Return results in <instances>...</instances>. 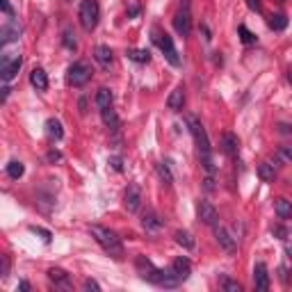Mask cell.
Segmentation results:
<instances>
[{"mask_svg": "<svg viewBox=\"0 0 292 292\" xmlns=\"http://www.w3.org/2000/svg\"><path fill=\"white\" fill-rule=\"evenodd\" d=\"M169 269L173 272V276H176L180 283H183V281H187L189 274H192V262H189L187 258L180 256V258H176V260L171 262V267H169Z\"/></svg>", "mask_w": 292, "mask_h": 292, "instance_id": "cell-13", "label": "cell"}, {"mask_svg": "<svg viewBox=\"0 0 292 292\" xmlns=\"http://www.w3.org/2000/svg\"><path fill=\"white\" fill-rule=\"evenodd\" d=\"M278 158H281L283 162L292 164V146H281V149H278Z\"/></svg>", "mask_w": 292, "mask_h": 292, "instance_id": "cell-34", "label": "cell"}, {"mask_svg": "<svg viewBox=\"0 0 292 292\" xmlns=\"http://www.w3.org/2000/svg\"><path fill=\"white\" fill-rule=\"evenodd\" d=\"M60 160H62L60 151H48V162H60Z\"/></svg>", "mask_w": 292, "mask_h": 292, "instance_id": "cell-44", "label": "cell"}, {"mask_svg": "<svg viewBox=\"0 0 292 292\" xmlns=\"http://www.w3.org/2000/svg\"><path fill=\"white\" fill-rule=\"evenodd\" d=\"M151 39H153V44L158 46L160 50H162V55L167 57V62L171 66H180V57H178V50H176V46H173V39L167 35L164 30H160V28H153V32H151Z\"/></svg>", "mask_w": 292, "mask_h": 292, "instance_id": "cell-3", "label": "cell"}, {"mask_svg": "<svg viewBox=\"0 0 292 292\" xmlns=\"http://www.w3.org/2000/svg\"><path fill=\"white\" fill-rule=\"evenodd\" d=\"M267 23H269V28H272L274 32H281V30H285V28H287V16L285 14H272Z\"/></svg>", "mask_w": 292, "mask_h": 292, "instance_id": "cell-28", "label": "cell"}, {"mask_svg": "<svg viewBox=\"0 0 292 292\" xmlns=\"http://www.w3.org/2000/svg\"><path fill=\"white\" fill-rule=\"evenodd\" d=\"M278 276H281V281L287 285V283H290V269H287V267H278Z\"/></svg>", "mask_w": 292, "mask_h": 292, "instance_id": "cell-40", "label": "cell"}, {"mask_svg": "<svg viewBox=\"0 0 292 292\" xmlns=\"http://www.w3.org/2000/svg\"><path fill=\"white\" fill-rule=\"evenodd\" d=\"M176 242L183 249H194V238H192V233L187 231H176Z\"/></svg>", "mask_w": 292, "mask_h": 292, "instance_id": "cell-30", "label": "cell"}, {"mask_svg": "<svg viewBox=\"0 0 292 292\" xmlns=\"http://www.w3.org/2000/svg\"><path fill=\"white\" fill-rule=\"evenodd\" d=\"M272 233L276 235L278 240H285V235H287V231H285L283 226H272Z\"/></svg>", "mask_w": 292, "mask_h": 292, "instance_id": "cell-42", "label": "cell"}, {"mask_svg": "<svg viewBox=\"0 0 292 292\" xmlns=\"http://www.w3.org/2000/svg\"><path fill=\"white\" fill-rule=\"evenodd\" d=\"M124 206H126L128 213H137V210H139V206H142V189H139V185L130 183L128 187H126Z\"/></svg>", "mask_w": 292, "mask_h": 292, "instance_id": "cell-10", "label": "cell"}, {"mask_svg": "<svg viewBox=\"0 0 292 292\" xmlns=\"http://www.w3.org/2000/svg\"><path fill=\"white\" fill-rule=\"evenodd\" d=\"M78 19H80V25H82L87 32L94 30L96 25H99V19H101L99 0H82V3H80Z\"/></svg>", "mask_w": 292, "mask_h": 292, "instance_id": "cell-5", "label": "cell"}, {"mask_svg": "<svg viewBox=\"0 0 292 292\" xmlns=\"http://www.w3.org/2000/svg\"><path fill=\"white\" fill-rule=\"evenodd\" d=\"M238 32H240V39H242V44H244V46H253V44H256V41H258V37L253 35L251 30H249L247 25H240V28H238Z\"/></svg>", "mask_w": 292, "mask_h": 292, "instance_id": "cell-31", "label": "cell"}, {"mask_svg": "<svg viewBox=\"0 0 292 292\" xmlns=\"http://www.w3.org/2000/svg\"><path fill=\"white\" fill-rule=\"evenodd\" d=\"M258 176H260L265 183H274V178H276V171H274V164L269 162H260L258 164Z\"/></svg>", "mask_w": 292, "mask_h": 292, "instance_id": "cell-26", "label": "cell"}, {"mask_svg": "<svg viewBox=\"0 0 292 292\" xmlns=\"http://www.w3.org/2000/svg\"><path fill=\"white\" fill-rule=\"evenodd\" d=\"M222 151L228 155V158H235V155L240 153V139L238 135H233V133H226L222 137Z\"/></svg>", "mask_w": 292, "mask_h": 292, "instance_id": "cell-16", "label": "cell"}, {"mask_svg": "<svg viewBox=\"0 0 292 292\" xmlns=\"http://www.w3.org/2000/svg\"><path fill=\"white\" fill-rule=\"evenodd\" d=\"M10 87H7V84H5V87H3V103H7V99H10Z\"/></svg>", "mask_w": 292, "mask_h": 292, "instance_id": "cell-46", "label": "cell"}, {"mask_svg": "<svg viewBox=\"0 0 292 292\" xmlns=\"http://www.w3.org/2000/svg\"><path fill=\"white\" fill-rule=\"evenodd\" d=\"M155 171H158V176H160V180H162V185H167V187H171V183H173V176H171V169H169V164H164V162H158V164H155Z\"/></svg>", "mask_w": 292, "mask_h": 292, "instance_id": "cell-27", "label": "cell"}, {"mask_svg": "<svg viewBox=\"0 0 292 292\" xmlns=\"http://www.w3.org/2000/svg\"><path fill=\"white\" fill-rule=\"evenodd\" d=\"M19 35H21V28L16 25L14 19H10L5 25H3V30H0V44H3V46L12 44V41L19 39Z\"/></svg>", "mask_w": 292, "mask_h": 292, "instance_id": "cell-14", "label": "cell"}, {"mask_svg": "<svg viewBox=\"0 0 292 292\" xmlns=\"http://www.w3.org/2000/svg\"><path fill=\"white\" fill-rule=\"evenodd\" d=\"M62 41H64V46L69 50L78 48V41H75V35H73V30H71V28H66V30H64V37H62Z\"/></svg>", "mask_w": 292, "mask_h": 292, "instance_id": "cell-32", "label": "cell"}, {"mask_svg": "<svg viewBox=\"0 0 292 292\" xmlns=\"http://www.w3.org/2000/svg\"><path fill=\"white\" fill-rule=\"evenodd\" d=\"M142 226L146 233H158L160 228H162V219H160L153 210H146V213L142 215Z\"/></svg>", "mask_w": 292, "mask_h": 292, "instance_id": "cell-18", "label": "cell"}, {"mask_svg": "<svg viewBox=\"0 0 292 292\" xmlns=\"http://www.w3.org/2000/svg\"><path fill=\"white\" fill-rule=\"evenodd\" d=\"M66 3H73V0H66Z\"/></svg>", "mask_w": 292, "mask_h": 292, "instance_id": "cell-50", "label": "cell"}, {"mask_svg": "<svg viewBox=\"0 0 292 292\" xmlns=\"http://www.w3.org/2000/svg\"><path fill=\"white\" fill-rule=\"evenodd\" d=\"M274 210H276V215L281 219L292 217V201H287V199H276V201H274Z\"/></svg>", "mask_w": 292, "mask_h": 292, "instance_id": "cell-25", "label": "cell"}, {"mask_svg": "<svg viewBox=\"0 0 292 292\" xmlns=\"http://www.w3.org/2000/svg\"><path fill=\"white\" fill-rule=\"evenodd\" d=\"M215 238H217L219 247H222L224 251L235 253V249H238V240H235V235H231V233H228L226 228L215 226Z\"/></svg>", "mask_w": 292, "mask_h": 292, "instance_id": "cell-12", "label": "cell"}, {"mask_svg": "<svg viewBox=\"0 0 292 292\" xmlns=\"http://www.w3.org/2000/svg\"><path fill=\"white\" fill-rule=\"evenodd\" d=\"M135 269H137L139 278H144L146 283H153V285H158V287H178L180 285V281L173 276L171 269L155 267L146 256H137V260H135Z\"/></svg>", "mask_w": 292, "mask_h": 292, "instance_id": "cell-1", "label": "cell"}, {"mask_svg": "<svg viewBox=\"0 0 292 292\" xmlns=\"http://www.w3.org/2000/svg\"><path fill=\"white\" fill-rule=\"evenodd\" d=\"M48 278L55 283V285L64 287V290H73V283H71V276L60 267H50L48 269Z\"/></svg>", "mask_w": 292, "mask_h": 292, "instance_id": "cell-15", "label": "cell"}, {"mask_svg": "<svg viewBox=\"0 0 292 292\" xmlns=\"http://www.w3.org/2000/svg\"><path fill=\"white\" fill-rule=\"evenodd\" d=\"M287 82H290V84H292V69H290V71H287Z\"/></svg>", "mask_w": 292, "mask_h": 292, "instance_id": "cell-49", "label": "cell"}, {"mask_svg": "<svg viewBox=\"0 0 292 292\" xmlns=\"http://www.w3.org/2000/svg\"><path fill=\"white\" fill-rule=\"evenodd\" d=\"M222 287H224L226 292H242V285H240L238 281L228 278V276H222Z\"/></svg>", "mask_w": 292, "mask_h": 292, "instance_id": "cell-33", "label": "cell"}, {"mask_svg": "<svg viewBox=\"0 0 292 292\" xmlns=\"http://www.w3.org/2000/svg\"><path fill=\"white\" fill-rule=\"evenodd\" d=\"M94 60L99 62L101 66H105V69H108V66L112 64V60H114L112 48H110V46H105V44L96 46V48H94Z\"/></svg>", "mask_w": 292, "mask_h": 292, "instance_id": "cell-19", "label": "cell"}, {"mask_svg": "<svg viewBox=\"0 0 292 292\" xmlns=\"http://www.w3.org/2000/svg\"><path fill=\"white\" fill-rule=\"evenodd\" d=\"M19 290L28 292V290H30V283H28V281H21V283H19Z\"/></svg>", "mask_w": 292, "mask_h": 292, "instance_id": "cell-47", "label": "cell"}, {"mask_svg": "<svg viewBox=\"0 0 292 292\" xmlns=\"http://www.w3.org/2000/svg\"><path fill=\"white\" fill-rule=\"evenodd\" d=\"M91 66L87 62H73V64L66 69V82L71 87H84V84L91 80Z\"/></svg>", "mask_w": 292, "mask_h": 292, "instance_id": "cell-6", "label": "cell"}, {"mask_svg": "<svg viewBox=\"0 0 292 292\" xmlns=\"http://www.w3.org/2000/svg\"><path fill=\"white\" fill-rule=\"evenodd\" d=\"M276 3H283V0H276Z\"/></svg>", "mask_w": 292, "mask_h": 292, "instance_id": "cell-51", "label": "cell"}, {"mask_svg": "<svg viewBox=\"0 0 292 292\" xmlns=\"http://www.w3.org/2000/svg\"><path fill=\"white\" fill-rule=\"evenodd\" d=\"M247 7L251 12H256V14H260V12H262V3H260V0H247Z\"/></svg>", "mask_w": 292, "mask_h": 292, "instance_id": "cell-38", "label": "cell"}, {"mask_svg": "<svg viewBox=\"0 0 292 292\" xmlns=\"http://www.w3.org/2000/svg\"><path fill=\"white\" fill-rule=\"evenodd\" d=\"M137 14H139V7H137V5H133V7L128 10V16H130V19H135Z\"/></svg>", "mask_w": 292, "mask_h": 292, "instance_id": "cell-45", "label": "cell"}, {"mask_svg": "<svg viewBox=\"0 0 292 292\" xmlns=\"http://www.w3.org/2000/svg\"><path fill=\"white\" fill-rule=\"evenodd\" d=\"M253 285H256L258 292L269 290V272L265 262H256V267H253Z\"/></svg>", "mask_w": 292, "mask_h": 292, "instance_id": "cell-11", "label": "cell"}, {"mask_svg": "<svg viewBox=\"0 0 292 292\" xmlns=\"http://www.w3.org/2000/svg\"><path fill=\"white\" fill-rule=\"evenodd\" d=\"M278 133H281V135H292V126L285 124V121H281V124H278Z\"/></svg>", "mask_w": 292, "mask_h": 292, "instance_id": "cell-43", "label": "cell"}, {"mask_svg": "<svg viewBox=\"0 0 292 292\" xmlns=\"http://www.w3.org/2000/svg\"><path fill=\"white\" fill-rule=\"evenodd\" d=\"M101 117H103V124L108 126L112 133H117L119 130V126H121V121H119V117H117V112H114L112 108H108V110H101Z\"/></svg>", "mask_w": 292, "mask_h": 292, "instance_id": "cell-22", "label": "cell"}, {"mask_svg": "<svg viewBox=\"0 0 292 292\" xmlns=\"http://www.w3.org/2000/svg\"><path fill=\"white\" fill-rule=\"evenodd\" d=\"M185 121H187L189 126V133H192L194 137V144H197V149H199V155H210V139H208V133H206V128H203V124L194 117V114H187L185 117Z\"/></svg>", "mask_w": 292, "mask_h": 292, "instance_id": "cell-4", "label": "cell"}, {"mask_svg": "<svg viewBox=\"0 0 292 292\" xmlns=\"http://www.w3.org/2000/svg\"><path fill=\"white\" fill-rule=\"evenodd\" d=\"M173 30L180 37H187L192 32V10H189V0H180V10L173 16Z\"/></svg>", "mask_w": 292, "mask_h": 292, "instance_id": "cell-8", "label": "cell"}, {"mask_svg": "<svg viewBox=\"0 0 292 292\" xmlns=\"http://www.w3.org/2000/svg\"><path fill=\"white\" fill-rule=\"evenodd\" d=\"M110 167H112L114 171H124V160H121L119 155H114V158H110Z\"/></svg>", "mask_w": 292, "mask_h": 292, "instance_id": "cell-36", "label": "cell"}, {"mask_svg": "<svg viewBox=\"0 0 292 292\" xmlns=\"http://www.w3.org/2000/svg\"><path fill=\"white\" fill-rule=\"evenodd\" d=\"M112 101H114V96H112V91H110L108 87H101V89L96 91V108H99V110L112 108Z\"/></svg>", "mask_w": 292, "mask_h": 292, "instance_id": "cell-23", "label": "cell"}, {"mask_svg": "<svg viewBox=\"0 0 292 292\" xmlns=\"http://www.w3.org/2000/svg\"><path fill=\"white\" fill-rule=\"evenodd\" d=\"M46 135H48L53 142H60V139L64 137V128H62V124L57 119H48L46 121Z\"/></svg>", "mask_w": 292, "mask_h": 292, "instance_id": "cell-21", "label": "cell"}, {"mask_svg": "<svg viewBox=\"0 0 292 292\" xmlns=\"http://www.w3.org/2000/svg\"><path fill=\"white\" fill-rule=\"evenodd\" d=\"M285 256L290 258V262H292V242H287V244H285Z\"/></svg>", "mask_w": 292, "mask_h": 292, "instance_id": "cell-48", "label": "cell"}, {"mask_svg": "<svg viewBox=\"0 0 292 292\" xmlns=\"http://www.w3.org/2000/svg\"><path fill=\"white\" fill-rule=\"evenodd\" d=\"M89 231H91V238H94L96 242L101 244V249H103V251L108 253L110 258H114V260H121V258L126 256L124 244H121L119 235H117L114 231H110V228H105V226H99V224H94Z\"/></svg>", "mask_w": 292, "mask_h": 292, "instance_id": "cell-2", "label": "cell"}, {"mask_svg": "<svg viewBox=\"0 0 292 292\" xmlns=\"http://www.w3.org/2000/svg\"><path fill=\"white\" fill-rule=\"evenodd\" d=\"M23 66V55L21 53H7L3 55V60H0V78L10 82V80L16 78V73L21 71Z\"/></svg>", "mask_w": 292, "mask_h": 292, "instance_id": "cell-7", "label": "cell"}, {"mask_svg": "<svg viewBox=\"0 0 292 292\" xmlns=\"http://www.w3.org/2000/svg\"><path fill=\"white\" fill-rule=\"evenodd\" d=\"M30 84L35 87L37 91L48 89V75H46V71L41 69V66H35V69L30 71Z\"/></svg>", "mask_w": 292, "mask_h": 292, "instance_id": "cell-17", "label": "cell"}, {"mask_svg": "<svg viewBox=\"0 0 292 292\" xmlns=\"http://www.w3.org/2000/svg\"><path fill=\"white\" fill-rule=\"evenodd\" d=\"M183 105H185V91H183V87H176L167 99V108L171 110V112H180Z\"/></svg>", "mask_w": 292, "mask_h": 292, "instance_id": "cell-20", "label": "cell"}, {"mask_svg": "<svg viewBox=\"0 0 292 292\" xmlns=\"http://www.w3.org/2000/svg\"><path fill=\"white\" fill-rule=\"evenodd\" d=\"M0 7H3V12L7 14V19H14V7L10 5V0H0Z\"/></svg>", "mask_w": 292, "mask_h": 292, "instance_id": "cell-37", "label": "cell"}, {"mask_svg": "<svg viewBox=\"0 0 292 292\" xmlns=\"http://www.w3.org/2000/svg\"><path fill=\"white\" fill-rule=\"evenodd\" d=\"M25 173V167H23V162H19V160H12L10 164H7V176L10 178H14V180H19L21 176Z\"/></svg>", "mask_w": 292, "mask_h": 292, "instance_id": "cell-29", "label": "cell"}, {"mask_svg": "<svg viewBox=\"0 0 292 292\" xmlns=\"http://www.w3.org/2000/svg\"><path fill=\"white\" fill-rule=\"evenodd\" d=\"M126 57L133 62H137V64H146V62L151 60V53L144 48H128L126 50Z\"/></svg>", "mask_w": 292, "mask_h": 292, "instance_id": "cell-24", "label": "cell"}, {"mask_svg": "<svg viewBox=\"0 0 292 292\" xmlns=\"http://www.w3.org/2000/svg\"><path fill=\"white\" fill-rule=\"evenodd\" d=\"M82 285H84V290H96V292L101 290V285H99V283H96V281H91V278H84V283H82Z\"/></svg>", "mask_w": 292, "mask_h": 292, "instance_id": "cell-41", "label": "cell"}, {"mask_svg": "<svg viewBox=\"0 0 292 292\" xmlns=\"http://www.w3.org/2000/svg\"><path fill=\"white\" fill-rule=\"evenodd\" d=\"M197 215H199V222H203L206 226H217L219 222V215L215 210V206L210 201H199L197 203Z\"/></svg>", "mask_w": 292, "mask_h": 292, "instance_id": "cell-9", "label": "cell"}, {"mask_svg": "<svg viewBox=\"0 0 292 292\" xmlns=\"http://www.w3.org/2000/svg\"><path fill=\"white\" fill-rule=\"evenodd\" d=\"M30 231L35 233V235H41V238H44L46 242H50V238H53V235H50V231H46V228H39V226H30Z\"/></svg>", "mask_w": 292, "mask_h": 292, "instance_id": "cell-35", "label": "cell"}, {"mask_svg": "<svg viewBox=\"0 0 292 292\" xmlns=\"http://www.w3.org/2000/svg\"><path fill=\"white\" fill-rule=\"evenodd\" d=\"M0 262H3V272H0V276L7 278V276H10V258L3 256V258H0Z\"/></svg>", "mask_w": 292, "mask_h": 292, "instance_id": "cell-39", "label": "cell"}]
</instances>
